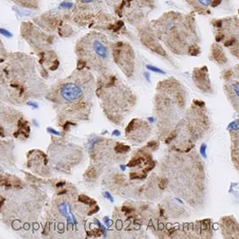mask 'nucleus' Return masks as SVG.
Masks as SVG:
<instances>
[{
	"label": "nucleus",
	"instance_id": "obj_1",
	"mask_svg": "<svg viewBox=\"0 0 239 239\" xmlns=\"http://www.w3.org/2000/svg\"><path fill=\"white\" fill-rule=\"evenodd\" d=\"M207 71V68L204 67L200 68L195 69L193 73V79L196 86L201 90L205 92H208L211 89L210 81L208 77Z\"/></svg>",
	"mask_w": 239,
	"mask_h": 239
},
{
	"label": "nucleus",
	"instance_id": "obj_2",
	"mask_svg": "<svg viewBox=\"0 0 239 239\" xmlns=\"http://www.w3.org/2000/svg\"><path fill=\"white\" fill-rule=\"evenodd\" d=\"M93 51L96 55L100 58L105 59L108 57V50L106 46L98 40H94L92 43Z\"/></svg>",
	"mask_w": 239,
	"mask_h": 239
},
{
	"label": "nucleus",
	"instance_id": "obj_3",
	"mask_svg": "<svg viewBox=\"0 0 239 239\" xmlns=\"http://www.w3.org/2000/svg\"><path fill=\"white\" fill-rule=\"evenodd\" d=\"M212 56L214 60L219 64H224L227 62V58L221 48L217 45H213Z\"/></svg>",
	"mask_w": 239,
	"mask_h": 239
},
{
	"label": "nucleus",
	"instance_id": "obj_4",
	"mask_svg": "<svg viewBox=\"0 0 239 239\" xmlns=\"http://www.w3.org/2000/svg\"><path fill=\"white\" fill-rule=\"evenodd\" d=\"M59 208L61 214L67 219L68 223L75 224V219L73 214L71 213V211L69 209V206L67 204H65V203H63V204H60Z\"/></svg>",
	"mask_w": 239,
	"mask_h": 239
},
{
	"label": "nucleus",
	"instance_id": "obj_5",
	"mask_svg": "<svg viewBox=\"0 0 239 239\" xmlns=\"http://www.w3.org/2000/svg\"><path fill=\"white\" fill-rule=\"evenodd\" d=\"M149 47L151 48V50L153 51L154 52L157 53L160 56H165L166 55V52L163 49L161 46L157 44H151V45H149Z\"/></svg>",
	"mask_w": 239,
	"mask_h": 239
},
{
	"label": "nucleus",
	"instance_id": "obj_6",
	"mask_svg": "<svg viewBox=\"0 0 239 239\" xmlns=\"http://www.w3.org/2000/svg\"><path fill=\"white\" fill-rule=\"evenodd\" d=\"M79 201L83 203V204H85L86 205H89L91 206L97 204L96 201H94V200L91 199V198H89V196L84 195H81L79 196Z\"/></svg>",
	"mask_w": 239,
	"mask_h": 239
},
{
	"label": "nucleus",
	"instance_id": "obj_7",
	"mask_svg": "<svg viewBox=\"0 0 239 239\" xmlns=\"http://www.w3.org/2000/svg\"><path fill=\"white\" fill-rule=\"evenodd\" d=\"M130 147L129 146L124 145L123 143H117L115 147V151L117 153H125L129 151Z\"/></svg>",
	"mask_w": 239,
	"mask_h": 239
},
{
	"label": "nucleus",
	"instance_id": "obj_8",
	"mask_svg": "<svg viewBox=\"0 0 239 239\" xmlns=\"http://www.w3.org/2000/svg\"><path fill=\"white\" fill-rule=\"evenodd\" d=\"M144 159H145L143 158V157H139V158L133 159L127 164V166L128 167H134L137 165H139L143 162V161H144Z\"/></svg>",
	"mask_w": 239,
	"mask_h": 239
},
{
	"label": "nucleus",
	"instance_id": "obj_9",
	"mask_svg": "<svg viewBox=\"0 0 239 239\" xmlns=\"http://www.w3.org/2000/svg\"><path fill=\"white\" fill-rule=\"evenodd\" d=\"M189 54L192 56H196L200 54V48L197 46L192 45L189 48Z\"/></svg>",
	"mask_w": 239,
	"mask_h": 239
},
{
	"label": "nucleus",
	"instance_id": "obj_10",
	"mask_svg": "<svg viewBox=\"0 0 239 239\" xmlns=\"http://www.w3.org/2000/svg\"><path fill=\"white\" fill-rule=\"evenodd\" d=\"M146 67L148 70H151L154 71V72H156L158 74H165V72L164 71H163L162 70H161L160 68H158L156 67H154V66L152 65H147Z\"/></svg>",
	"mask_w": 239,
	"mask_h": 239
},
{
	"label": "nucleus",
	"instance_id": "obj_11",
	"mask_svg": "<svg viewBox=\"0 0 239 239\" xmlns=\"http://www.w3.org/2000/svg\"><path fill=\"white\" fill-rule=\"evenodd\" d=\"M130 178L131 179H142L146 177V175H143L142 174H138V173L131 172L129 174Z\"/></svg>",
	"mask_w": 239,
	"mask_h": 239
},
{
	"label": "nucleus",
	"instance_id": "obj_12",
	"mask_svg": "<svg viewBox=\"0 0 239 239\" xmlns=\"http://www.w3.org/2000/svg\"><path fill=\"white\" fill-rule=\"evenodd\" d=\"M177 100L178 101V103L179 105V106L182 107L184 106V99L183 96L181 93H178L177 95Z\"/></svg>",
	"mask_w": 239,
	"mask_h": 239
},
{
	"label": "nucleus",
	"instance_id": "obj_13",
	"mask_svg": "<svg viewBox=\"0 0 239 239\" xmlns=\"http://www.w3.org/2000/svg\"><path fill=\"white\" fill-rule=\"evenodd\" d=\"M176 136H177V133H176V131H172V132L169 135V136L166 138V140H165V142H166V143H170V142H172L173 140H174Z\"/></svg>",
	"mask_w": 239,
	"mask_h": 239
},
{
	"label": "nucleus",
	"instance_id": "obj_14",
	"mask_svg": "<svg viewBox=\"0 0 239 239\" xmlns=\"http://www.w3.org/2000/svg\"><path fill=\"white\" fill-rule=\"evenodd\" d=\"M86 175H87V176L89 178H93L96 177V176H97V172H96L95 169H90V170H89L86 172Z\"/></svg>",
	"mask_w": 239,
	"mask_h": 239
},
{
	"label": "nucleus",
	"instance_id": "obj_15",
	"mask_svg": "<svg viewBox=\"0 0 239 239\" xmlns=\"http://www.w3.org/2000/svg\"><path fill=\"white\" fill-rule=\"evenodd\" d=\"M135 121H136V119H133V120L129 123V124L128 125V126L126 129V131L127 133L130 132L131 131H132L134 129V127L135 126Z\"/></svg>",
	"mask_w": 239,
	"mask_h": 239
},
{
	"label": "nucleus",
	"instance_id": "obj_16",
	"mask_svg": "<svg viewBox=\"0 0 239 239\" xmlns=\"http://www.w3.org/2000/svg\"><path fill=\"white\" fill-rule=\"evenodd\" d=\"M124 25V23L122 21H118L115 25L112 26V29H113L115 31L119 30V29H120Z\"/></svg>",
	"mask_w": 239,
	"mask_h": 239
},
{
	"label": "nucleus",
	"instance_id": "obj_17",
	"mask_svg": "<svg viewBox=\"0 0 239 239\" xmlns=\"http://www.w3.org/2000/svg\"><path fill=\"white\" fill-rule=\"evenodd\" d=\"M235 42H236V40H235V38H231V39H229V40H226L225 42L224 43V45L225 46V47H230V46H231V45H233L234 44H235Z\"/></svg>",
	"mask_w": 239,
	"mask_h": 239
},
{
	"label": "nucleus",
	"instance_id": "obj_18",
	"mask_svg": "<svg viewBox=\"0 0 239 239\" xmlns=\"http://www.w3.org/2000/svg\"><path fill=\"white\" fill-rule=\"evenodd\" d=\"M167 182H168V181H167V180H166V178L161 179V181H160V182L159 183V188L161 189H164L165 188V187L166 186Z\"/></svg>",
	"mask_w": 239,
	"mask_h": 239
},
{
	"label": "nucleus",
	"instance_id": "obj_19",
	"mask_svg": "<svg viewBox=\"0 0 239 239\" xmlns=\"http://www.w3.org/2000/svg\"><path fill=\"white\" fill-rule=\"evenodd\" d=\"M0 33H1L2 34H3V35H4L5 37H11V36H12V34H11L8 31H7V30H6V29H3V28H1L0 29Z\"/></svg>",
	"mask_w": 239,
	"mask_h": 239
},
{
	"label": "nucleus",
	"instance_id": "obj_20",
	"mask_svg": "<svg viewBox=\"0 0 239 239\" xmlns=\"http://www.w3.org/2000/svg\"><path fill=\"white\" fill-rule=\"evenodd\" d=\"M233 74L234 73H233L231 70H227L226 71H225L223 75V78L226 80H228L233 75Z\"/></svg>",
	"mask_w": 239,
	"mask_h": 239
},
{
	"label": "nucleus",
	"instance_id": "obj_21",
	"mask_svg": "<svg viewBox=\"0 0 239 239\" xmlns=\"http://www.w3.org/2000/svg\"><path fill=\"white\" fill-rule=\"evenodd\" d=\"M154 166H155V163L154 162V161H152V162L149 163L148 164L147 166L146 167V168L145 170H144V172H147L151 171V170H152V169H154Z\"/></svg>",
	"mask_w": 239,
	"mask_h": 239
},
{
	"label": "nucleus",
	"instance_id": "obj_22",
	"mask_svg": "<svg viewBox=\"0 0 239 239\" xmlns=\"http://www.w3.org/2000/svg\"><path fill=\"white\" fill-rule=\"evenodd\" d=\"M199 3L204 7H208L211 4V0H198Z\"/></svg>",
	"mask_w": 239,
	"mask_h": 239
},
{
	"label": "nucleus",
	"instance_id": "obj_23",
	"mask_svg": "<svg viewBox=\"0 0 239 239\" xmlns=\"http://www.w3.org/2000/svg\"><path fill=\"white\" fill-rule=\"evenodd\" d=\"M200 152L201 154V155L204 157L206 158V145L205 144H202L201 147H200Z\"/></svg>",
	"mask_w": 239,
	"mask_h": 239
},
{
	"label": "nucleus",
	"instance_id": "obj_24",
	"mask_svg": "<svg viewBox=\"0 0 239 239\" xmlns=\"http://www.w3.org/2000/svg\"><path fill=\"white\" fill-rule=\"evenodd\" d=\"M61 7L64 8H70L73 7V4L71 3H67L64 2L61 4Z\"/></svg>",
	"mask_w": 239,
	"mask_h": 239
},
{
	"label": "nucleus",
	"instance_id": "obj_25",
	"mask_svg": "<svg viewBox=\"0 0 239 239\" xmlns=\"http://www.w3.org/2000/svg\"><path fill=\"white\" fill-rule=\"evenodd\" d=\"M147 147H151L152 149H156L158 147V143L157 142H154V141H152V142H149L147 144Z\"/></svg>",
	"mask_w": 239,
	"mask_h": 239
},
{
	"label": "nucleus",
	"instance_id": "obj_26",
	"mask_svg": "<svg viewBox=\"0 0 239 239\" xmlns=\"http://www.w3.org/2000/svg\"><path fill=\"white\" fill-rule=\"evenodd\" d=\"M222 2V0H212L211 3V6L212 7H217Z\"/></svg>",
	"mask_w": 239,
	"mask_h": 239
},
{
	"label": "nucleus",
	"instance_id": "obj_27",
	"mask_svg": "<svg viewBox=\"0 0 239 239\" xmlns=\"http://www.w3.org/2000/svg\"><path fill=\"white\" fill-rule=\"evenodd\" d=\"M133 208H131V207H127V206H124L122 208V211L123 212H125L126 214H129V213H131V212L133 211Z\"/></svg>",
	"mask_w": 239,
	"mask_h": 239
},
{
	"label": "nucleus",
	"instance_id": "obj_28",
	"mask_svg": "<svg viewBox=\"0 0 239 239\" xmlns=\"http://www.w3.org/2000/svg\"><path fill=\"white\" fill-rule=\"evenodd\" d=\"M103 196H104L105 198H107V199H109L110 201H113L112 196H111V195H110L109 192H107V191H106V192L103 193Z\"/></svg>",
	"mask_w": 239,
	"mask_h": 239
},
{
	"label": "nucleus",
	"instance_id": "obj_29",
	"mask_svg": "<svg viewBox=\"0 0 239 239\" xmlns=\"http://www.w3.org/2000/svg\"><path fill=\"white\" fill-rule=\"evenodd\" d=\"M194 103L196 105L199 106L200 107H202L205 105V103L204 102V101H202L201 100H195Z\"/></svg>",
	"mask_w": 239,
	"mask_h": 239
},
{
	"label": "nucleus",
	"instance_id": "obj_30",
	"mask_svg": "<svg viewBox=\"0 0 239 239\" xmlns=\"http://www.w3.org/2000/svg\"><path fill=\"white\" fill-rule=\"evenodd\" d=\"M213 25L214 26H216L217 28H221L222 26V21L221 20H217V21H215Z\"/></svg>",
	"mask_w": 239,
	"mask_h": 239
},
{
	"label": "nucleus",
	"instance_id": "obj_31",
	"mask_svg": "<svg viewBox=\"0 0 239 239\" xmlns=\"http://www.w3.org/2000/svg\"><path fill=\"white\" fill-rule=\"evenodd\" d=\"M47 131H49V133H52V134H54V135H61V133H60L58 132V131L54 130V129H52V128H48V129H47Z\"/></svg>",
	"mask_w": 239,
	"mask_h": 239
},
{
	"label": "nucleus",
	"instance_id": "obj_32",
	"mask_svg": "<svg viewBox=\"0 0 239 239\" xmlns=\"http://www.w3.org/2000/svg\"><path fill=\"white\" fill-rule=\"evenodd\" d=\"M97 222L98 223V225L100 226V227L101 228V231H102V233L103 234V235H106V229H105V227L101 224L98 220H97Z\"/></svg>",
	"mask_w": 239,
	"mask_h": 239
},
{
	"label": "nucleus",
	"instance_id": "obj_33",
	"mask_svg": "<svg viewBox=\"0 0 239 239\" xmlns=\"http://www.w3.org/2000/svg\"><path fill=\"white\" fill-rule=\"evenodd\" d=\"M224 38V36L223 34H218L216 37V40L217 42H219Z\"/></svg>",
	"mask_w": 239,
	"mask_h": 239
},
{
	"label": "nucleus",
	"instance_id": "obj_34",
	"mask_svg": "<svg viewBox=\"0 0 239 239\" xmlns=\"http://www.w3.org/2000/svg\"><path fill=\"white\" fill-rule=\"evenodd\" d=\"M116 180L117 183H121L123 182V178L121 175H118L116 177Z\"/></svg>",
	"mask_w": 239,
	"mask_h": 239
},
{
	"label": "nucleus",
	"instance_id": "obj_35",
	"mask_svg": "<svg viewBox=\"0 0 239 239\" xmlns=\"http://www.w3.org/2000/svg\"><path fill=\"white\" fill-rule=\"evenodd\" d=\"M98 211H99V207L97 206V207H96V208H94L92 211H91L89 213L88 215H89V216H91V215H92V214H94L96 212H97Z\"/></svg>",
	"mask_w": 239,
	"mask_h": 239
},
{
	"label": "nucleus",
	"instance_id": "obj_36",
	"mask_svg": "<svg viewBox=\"0 0 239 239\" xmlns=\"http://www.w3.org/2000/svg\"><path fill=\"white\" fill-rule=\"evenodd\" d=\"M238 122H237V123L234 122V123H232L231 124H230L229 125V127H230L231 128H235V127L238 128Z\"/></svg>",
	"mask_w": 239,
	"mask_h": 239
},
{
	"label": "nucleus",
	"instance_id": "obj_37",
	"mask_svg": "<svg viewBox=\"0 0 239 239\" xmlns=\"http://www.w3.org/2000/svg\"><path fill=\"white\" fill-rule=\"evenodd\" d=\"M104 222H105V223L108 226H110V220H109V219L107 218V217H105V218H104Z\"/></svg>",
	"mask_w": 239,
	"mask_h": 239
},
{
	"label": "nucleus",
	"instance_id": "obj_38",
	"mask_svg": "<svg viewBox=\"0 0 239 239\" xmlns=\"http://www.w3.org/2000/svg\"><path fill=\"white\" fill-rule=\"evenodd\" d=\"M197 166H198V168L200 170H204V165H202V163H197Z\"/></svg>",
	"mask_w": 239,
	"mask_h": 239
},
{
	"label": "nucleus",
	"instance_id": "obj_39",
	"mask_svg": "<svg viewBox=\"0 0 239 239\" xmlns=\"http://www.w3.org/2000/svg\"><path fill=\"white\" fill-rule=\"evenodd\" d=\"M4 201H5V199L1 195H0V208H1V207H2L3 203H4Z\"/></svg>",
	"mask_w": 239,
	"mask_h": 239
},
{
	"label": "nucleus",
	"instance_id": "obj_40",
	"mask_svg": "<svg viewBox=\"0 0 239 239\" xmlns=\"http://www.w3.org/2000/svg\"><path fill=\"white\" fill-rule=\"evenodd\" d=\"M120 131H118V130H115L113 132V135H116V136H119L120 135Z\"/></svg>",
	"mask_w": 239,
	"mask_h": 239
},
{
	"label": "nucleus",
	"instance_id": "obj_41",
	"mask_svg": "<svg viewBox=\"0 0 239 239\" xmlns=\"http://www.w3.org/2000/svg\"><path fill=\"white\" fill-rule=\"evenodd\" d=\"M28 104L29 105H31V106L35 107V108H37V107H38L37 104V103H33V102H29V103H28Z\"/></svg>",
	"mask_w": 239,
	"mask_h": 239
},
{
	"label": "nucleus",
	"instance_id": "obj_42",
	"mask_svg": "<svg viewBox=\"0 0 239 239\" xmlns=\"http://www.w3.org/2000/svg\"><path fill=\"white\" fill-rule=\"evenodd\" d=\"M64 184H65L64 182H58V183L56 184V186H57V187H61V186H64Z\"/></svg>",
	"mask_w": 239,
	"mask_h": 239
},
{
	"label": "nucleus",
	"instance_id": "obj_43",
	"mask_svg": "<svg viewBox=\"0 0 239 239\" xmlns=\"http://www.w3.org/2000/svg\"><path fill=\"white\" fill-rule=\"evenodd\" d=\"M81 1L83 3H91L95 1V0H81Z\"/></svg>",
	"mask_w": 239,
	"mask_h": 239
},
{
	"label": "nucleus",
	"instance_id": "obj_44",
	"mask_svg": "<svg viewBox=\"0 0 239 239\" xmlns=\"http://www.w3.org/2000/svg\"><path fill=\"white\" fill-rule=\"evenodd\" d=\"M3 133V128H2V127H0V136L2 135Z\"/></svg>",
	"mask_w": 239,
	"mask_h": 239
},
{
	"label": "nucleus",
	"instance_id": "obj_45",
	"mask_svg": "<svg viewBox=\"0 0 239 239\" xmlns=\"http://www.w3.org/2000/svg\"><path fill=\"white\" fill-rule=\"evenodd\" d=\"M121 168L123 170H125V166L123 165H121Z\"/></svg>",
	"mask_w": 239,
	"mask_h": 239
}]
</instances>
